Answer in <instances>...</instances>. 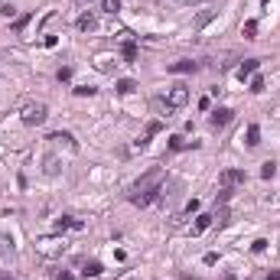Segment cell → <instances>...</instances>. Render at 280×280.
I'll return each instance as SVG.
<instances>
[{
    "label": "cell",
    "instance_id": "obj_4",
    "mask_svg": "<svg viewBox=\"0 0 280 280\" xmlns=\"http://www.w3.org/2000/svg\"><path fill=\"white\" fill-rule=\"evenodd\" d=\"M245 179H248L245 170H225L222 176H218V186H222V189H235V186H241Z\"/></svg>",
    "mask_w": 280,
    "mask_h": 280
},
{
    "label": "cell",
    "instance_id": "obj_15",
    "mask_svg": "<svg viewBox=\"0 0 280 280\" xmlns=\"http://www.w3.org/2000/svg\"><path fill=\"white\" fill-rule=\"evenodd\" d=\"M245 137H248V140H245L248 147H258V143H261V127H258V124H251V127H248V134H245Z\"/></svg>",
    "mask_w": 280,
    "mask_h": 280
},
{
    "label": "cell",
    "instance_id": "obj_10",
    "mask_svg": "<svg viewBox=\"0 0 280 280\" xmlns=\"http://www.w3.org/2000/svg\"><path fill=\"white\" fill-rule=\"evenodd\" d=\"M160 130H163V124H160V121H150V124H147V130H143V137L137 140V147H147V143H150V137H157Z\"/></svg>",
    "mask_w": 280,
    "mask_h": 280
},
{
    "label": "cell",
    "instance_id": "obj_1",
    "mask_svg": "<svg viewBox=\"0 0 280 280\" xmlns=\"http://www.w3.org/2000/svg\"><path fill=\"white\" fill-rule=\"evenodd\" d=\"M160 183H163V166H153V170H147L137 183L130 186L127 199H130L134 205H140V209H143V205H150V202H157V199H160V192H163Z\"/></svg>",
    "mask_w": 280,
    "mask_h": 280
},
{
    "label": "cell",
    "instance_id": "obj_14",
    "mask_svg": "<svg viewBox=\"0 0 280 280\" xmlns=\"http://www.w3.org/2000/svg\"><path fill=\"white\" fill-rule=\"evenodd\" d=\"M212 222H215V225H218V228H225V225H228V222H231V212H228L225 205H222V209H218L215 215H212Z\"/></svg>",
    "mask_w": 280,
    "mask_h": 280
},
{
    "label": "cell",
    "instance_id": "obj_20",
    "mask_svg": "<svg viewBox=\"0 0 280 280\" xmlns=\"http://www.w3.org/2000/svg\"><path fill=\"white\" fill-rule=\"evenodd\" d=\"M261 176H264V179H274V176H277V163L267 160L264 166H261Z\"/></svg>",
    "mask_w": 280,
    "mask_h": 280
},
{
    "label": "cell",
    "instance_id": "obj_21",
    "mask_svg": "<svg viewBox=\"0 0 280 280\" xmlns=\"http://www.w3.org/2000/svg\"><path fill=\"white\" fill-rule=\"evenodd\" d=\"M101 10L114 17V13H121V0H101Z\"/></svg>",
    "mask_w": 280,
    "mask_h": 280
},
{
    "label": "cell",
    "instance_id": "obj_27",
    "mask_svg": "<svg viewBox=\"0 0 280 280\" xmlns=\"http://www.w3.org/2000/svg\"><path fill=\"white\" fill-rule=\"evenodd\" d=\"M55 78H59V82H69V78H72V65H62V69L55 72Z\"/></svg>",
    "mask_w": 280,
    "mask_h": 280
},
{
    "label": "cell",
    "instance_id": "obj_23",
    "mask_svg": "<svg viewBox=\"0 0 280 280\" xmlns=\"http://www.w3.org/2000/svg\"><path fill=\"white\" fill-rule=\"evenodd\" d=\"M55 228H59V231H62V228H82V222H78V218H59V222H55Z\"/></svg>",
    "mask_w": 280,
    "mask_h": 280
},
{
    "label": "cell",
    "instance_id": "obj_2",
    "mask_svg": "<svg viewBox=\"0 0 280 280\" xmlns=\"http://www.w3.org/2000/svg\"><path fill=\"white\" fill-rule=\"evenodd\" d=\"M20 118H23V124L39 127V124L49 118V108H46L43 101H26V105H23V111H20Z\"/></svg>",
    "mask_w": 280,
    "mask_h": 280
},
{
    "label": "cell",
    "instance_id": "obj_17",
    "mask_svg": "<svg viewBox=\"0 0 280 280\" xmlns=\"http://www.w3.org/2000/svg\"><path fill=\"white\" fill-rule=\"evenodd\" d=\"M209 225H212V215H199V218H195V225H192V235H202Z\"/></svg>",
    "mask_w": 280,
    "mask_h": 280
},
{
    "label": "cell",
    "instance_id": "obj_11",
    "mask_svg": "<svg viewBox=\"0 0 280 280\" xmlns=\"http://www.w3.org/2000/svg\"><path fill=\"white\" fill-rule=\"evenodd\" d=\"M49 140H52V143H62L65 150H72V153L78 150V143H75V140H72V134H65V130H59V134H52V137H49Z\"/></svg>",
    "mask_w": 280,
    "mask_h": 280
},
{
    "label": "cell",
    "instance_id": "obj_25",
    "mask_svg": "<svg viewBox=\"0 0 280 280\" xmlns=\"http://www.w3.org/2000/svg\"><path fill=\"white\" fill-rule=\"evenodd\" d=\"M43 163H46L43 170H46V173H49V176H55V173H59V160H55V157H46V160H43Z\"/></svg>",
    "mask_w": 280,
    "mask_h": 280
},
{
    "label": "cell",
    "instance_id": "obj_8",
    "mask_svg": "<svg viewBox=\"0 0 280 280\" xmlns=\"http://www.w3.org/2000/svg\"><path fill=\"white\" fill-rule=\"evenodd\" d=\"M0 261H17V245L10 235H0Z\"/></svg>",
    "mask_w": 280,
    "mask_h": 280
},
{
    "label": "cell",
    "instance_id": "obj_35",
    "mask_svg": "<svg viewBox=\"0 0 280 280\" xmlns=\"http://www.w3.org/2000/svg\"><path fill=\"white\" fill-rule=\"evenodd\" d=\"M267 280H280V270H270V274H267Z\"/></svg>",
    "mask_w": 280,
    "mask_h": 280
},
{
    "label": "cell",
    "instance_id": "obj_31",
    "mask_svg": "<svg viewBox=\"0 0 280 280\" xmlns=\"http://www.w3.org/2000/svg\"><path fill=\"white\" fill-rule=\"evenodd\" d=\"M192 212H199V199H189V202H186V215H192Z\"/></svg>",
    "mask_w": 280,
    "mask_h": 280
},
{
    "label": "cell",
    "instance_id": "obj_22",
    "mask_svg": "<svg viewBox=\"0 0 280 280\" xmlns=\"http://www.w3.org/2000/svg\"><path fill=\"white\" fill-rule=\"evenodd\" d=\"M241 33H245V39H254V36H258V20H248L241 26Z\"/></svg>",
    "mask_w": 280,
    "mask_h": 280
},
{
    "label": "cell",
    "instance_id": "obj_33",
    "mask_svg": "<svg viewBox=\"0 0 280 280\" xmlns=\"http://www.w3.org/2000/svg\"><path fill=\"white\" fill-rule=\"evenodd\" d=\"M251 248H254V251H258V254H261V251L267 248V241H264V238H258V241H254V245H251Z\"/></svg>",
    "mask_w": 280,
    "mask_h": 280
},
{
    "label": "cell",
    "instance_id": "obj_29",
    "mask_svg": "<svg viewBox=\"0 0 280 280\" xmlns=\"http://www.w3.org/2000/svg\"><path fill=\"white\" fill-rule=\"evenodd\" d=\"M13 13H17V7H13V3H0V17H7V20H10Z\"/></svg>",
    "mask_w": 280,
    "mask_h": 280
},
{
    "label": "cell",
    "instance_id": "obj_9",
    "mask_svg": "<svg viewBox=\"0 0 280 280\" xmlns=\"http://www.w3.org/2000/svg\"><path fill=\"white\" fill-rule=\"evenodd\" d=\"M75 26H78V33H91V30H98V17L95 13H82Z\"/></svg>",
    "mask_w": 280,
    "mask_h": 280
},
{
    "label": "cell",
    "instance_id": "obj_28",
    "mask_svg": "<svg viewBox=\"0 0 280 280\" xmlns=\"http://www.w3.org/2000/svg\"><path fill=\"white\" fill-rule=\"evenodd\" d=\"M33 20V17H30V13H23V17H20V20H17V23H13V30H17V33H23V30H26V23H30Z\"/></svg>",
    "mask_w": 280,
    "mask_h": 280
},
{
    "label": "cell",
    "instance_id": "obj_30",
    "mask_svg": "<svg viewBox=\"0 0 280 280\" xmlns=\"http://www.w3.org/2000/svg\"><path fill=\"white\" fill-rule=\"evenodd\" d=\"M75 95H78V98H85V95H95V88H91V85H78V88H75Z\"/></svg>",
    "mask_w": 280,
    "mask_h": 280
},
{
    "label": "cell",
    "instance_id": "obj_26",
    "mask_svg": "<svg viewBox=\"0 0 280 280\" xmlns=\"http://www.w3.org/2000/svg\"><path fill=\"white\" fill-rule=\"evenodd\" d=\"M251 91H254V95L264 91V78H261V75H251Z\"/></svg>",
    "mask_w": 280,
    "mask_h": 280
},
{
    "label": "cell",
    "instance_id": "obj_16",
    "mask_svg": "<svg viewBox=\"0 0 280 280\" xmlns=\"http://www.w3.org/2000/svg\"><path fill=\"white\" fill-rule=\"evenodd\" d=\"M114 88H118L121 95H130V91H137V82H134V78H121Z\"/></svg>",
    "mask_w": 280,
    "mask_h": 280
},
{
    "label": "cell",
    "instance_id": "obj_38",
    "mask_svg": "<svg viewBox=\"0 0 280 280\" xmlns=\"http://www.w3.org/2000/svg\"><path fill=\"white\" fill-rule=\"evenodd\" d=\"M82 3H85V0H82ZM88 3H91V0H88Z\"/></svg>",
    "mask_w": 280,
    "mask_h": 280
},
{
    "label": "cell",
    "instance_id": "obj_37",
    "mask_svg": "<svg viewBox=\"0 0 280 280\" xmlns=\"http://www.w3.org/2000/svg\"><path fill=\"white\" fill-rule=\"evenodd\" d=\"M225 280H235V277H225Z\"/></svg>",
    "mask_w": 280,
    "mask_h": 280
},
{
    "label": "cell",
    "instance_id": "obj_32",
    "mask_svg": "<svg viewBox=\"0 0 280 280\" xmlns=\"http://www.w3.org/2000/svg\"><path fill=\"white\" fill-rule=\"evenodd\" d=\"M205 264H209V267H212V264H218V254H215V251H209V254H205Z\"/></svg>",
    "mask_w": 280,
    "mask_h": 280
},
{
    "label": "cell",
    "instance_id": "obj_13",
    "mask_svg": "<svg viewBox=\"0 0 280 280\" xmlns=\"http://www.w3.org/2000/svg\"><path fill=\"white\" fill-rule=\"evenodd\" d=\"M212 20H215V10H202V13L192 20V30H202L205 23H212Z\"/></svg>",
    "mask_w": 280,
    "mask_h": 280
},
{
    "label": "cell",
    "instance_id": "obj_34",
    "mask_svg": "<svg viewBox=\"0 0 280 280\" xmlns=\"http://www.w3.org/2000/svg\"><path fill=\"white\" fill-rule=\"evenodd\" d=\"M55 280H75V277H72V274H65V270H59V274H55Z\"/></svg>",
    "mask_w": 280,
    "mask_h": 280
},
{
    "label": "cell",
    "instance_id": "obj_6",
    "mask_svg": "<svg viewBox=\"0 0 280 280\" xmlns=\"http://www.w3.org/2000/svg\"><path fill=\"white\" fill-rule=\"evenodd\" d=\"M166 72H173V75H192V72H199V62H192V59H179V62L166 65Z\"/></svg>",
    "mask_w": 280,
    "mask_h": 280
},
{
    "label": "cell",
    "instance_id": "obj_24",
    "mask_svg": "<svg viewBox=\"0 0 280 280\" xmlns=\"http://www.w3.org/2000/svg\"><path fill=\"white\" fill-rule=\"evenodd\" d=\"M121 52H124V59H127V62H134V59H137V43H124V49H121Z\"/></svg>",
    "mask_w": 280,
    "mask_h": 280
},
{
    "label": "cell",
    "instance_id": "obj_18",
    "mask_svg": "<svg viewBox=\"0 0 280 280\" xmlns=\"http://www.w3.org/2000/svg\"><path fill=\"white\" fill-rule=\"evenodd\" d=\"M189 147H195V140L189 143V140H183V137H170V150H189Z\"/></svg>",
    "mask_w": 280,
    "mask_h": 280
},
{
    "label": "cell",
    "instance_id": "obj_36",
    "mask_svg": "<svg viewBox=\"0 0 280 280\" xmlns=\"http://www.w3.org/2000/svg\"><path fill=\"white\" fill-rule=\"evenodd\" d=\"M183 3H202V0H183Z\"/></svg>",
    "mask_w": 280,
    "mask_h": 280
},
{
    "label": "cell",
    "instance_id": "obj_7",
    "mask_svg": "<svg viewBox=\"0 0 280 280\" xmlns=\"http://www.w3.org/2000/svg\"><path fill=\"white\" fill-rule=\"evenodd\" d=\"M186 101H189V88H186V85H173L170 95H166V105H173V108H183Z\"/></svg>",
    "mask_w": 280,
    "mask_h": 280
},
{
    "label": "cell",
    "instance_id": "obj_19",
    "mask_svg": "<svg viewBox=\"0 0 280 280\" xmlns=\"http://www.w3.org/2000/svg\"><path fill=\"white\" fill-rule=\"evenodd\" d=\"M82 274H85V277H98V274H101V264H98V261H85Z\"/></svg>",
    "mask_w": 280,
    "mask_h": 280
},
{
    "label": "cell",
    "instance_id": "obj_3",
    "mask_svg": "<svg viewBox=\"0 0 280 280\" xmlns=\"http://www.w3.org/2000/svg\"><path fill=\"white\" fill-rule=\"evenodd\" d=\"M36 251H39L43 258H62L65 241H59V238H43V241H36Z\"/></svg>",
    "mask_w": 280,
    "mask_h": 280
},
{
    "label": "cell",
    "instance_id": "obj_5",
    "mask_svg": "<svg viewBox=\"0 0 280 280\" xmlns=\"http://www.w3.org/2000/svg\"><path fill=\"white\" fill-rule=\"evenodd\" d=\"M231 121H235V111H231V108H215V111H212V118H209V124H212L215 130H222V127H228Z\"/></svg>",
    "mask_w": 280,
    "mask_h": 280
},
{
    "label": "cell",
    "instance_id": "obj_12",
    "mask_svg": "<svg viewBox=\"0 0 280 280\" xmlns=\"http://www.w3.org/2000/svg\"><path fill=\"white\" fill-rule=\"evenodd\" d=\"M258 59H245V62H241V69H238V78H241V82H245V78H251L254 75V72H258Z\"/></svg>",
    "mask_w": 280,
    "mask_h": 280
}]
</instances>
